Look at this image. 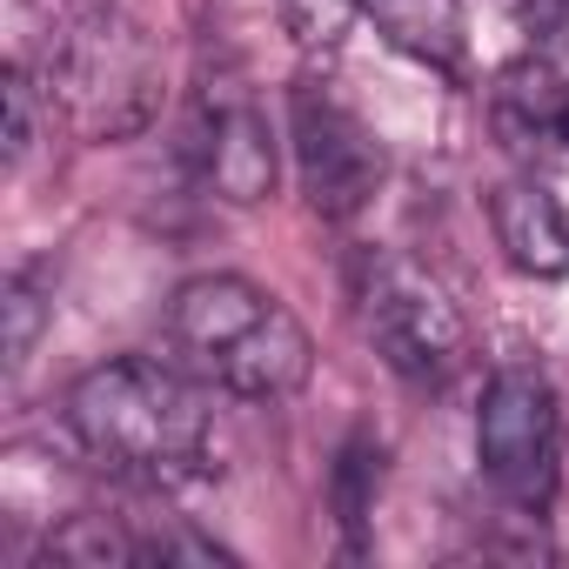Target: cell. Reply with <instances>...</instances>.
Wrapping results in <instances>:
<instances>
[{
  "instance_id": "6da1fadb",
  "label": "cell",
  "mask_w": 569,
  "mask_h": 569,
  "mask_svg": "<svg viewBox=\"0 0 569 569\" xmlns=\"http://www.w3.org/2000/svg\"><path fill=\"white\" fill-rule=\"evenodd\" d=\"M68 429L108 476L134 489H188L208 476V402L154 356L88 369L68 389Z\"/></svg>"
},
{
  "instance_id": "7a4b0ae2",
  "label": "cell",
  "mask_w": 569,
  "mask_h": 569,
  "mask_svg": "<svg viewBox=\"0 0 569 569\" xmlns=\"http://www.w3.org/2000/svg\"><path fill=\"white\" fill-rule=\"evenodd\" d=\"M168 342L214 389L241 402H281L316 376V342L296 309H281L248 274H194L168 302Z\"/></svg>"
},
{
  "instance_id": "3957f363",
  "label": "cell",
  "mask_w": 569,
  "mask_h": 569,
  "mask_svg": "<svg viewBox=\"0 0 569 569\" xmlns=\"http://www.w3.org/2000/svg\"><path fill=\"white\" fill-rule=\"evenodd\" d=\"M48 108H61L81 141H134L161 114L154 34L114 0L68 14L48 41Z\"/></svg>"
},
{
  "instance_id": "277c9868",
  "label": "cell",
  "mask_w": 569,
  "mask_h": 569,
  "mask_svg": "<svg viewBox=\"0 0 569 569\" xmlns=\"http://www.w3.org/2000/svg\"><path fill=\"white\" fill-rule=\"evenodd\" d=\"M349 302L369 336V349L409 382V389H442L469 362V322L449 302V289L409 261L402 248H356L349 254Z\"/></svg>"
},
{
  "instance_id": "5b68a950",
  "label": "cell",
  "mask_w": 569,
  "mask_h": 569,
  "mask_svg": "<svg viewBox=\"0 0 569 569\" xmlns=\"http://www.w3.org/2000/svg\"><path fill=\"white\" fill-rule=\"evenodd\" d=\"M476 462L489 489L516 509H549L562 469V409L542 369L509 362L482 382L476 402Z\"/></svg>"
},
{
  "instance_id": "8992f818",
  "label": "cell",
  "mask_w": 569,
  "mask_h": 569,
  "mask_svg": "<svg viewBox=\"0 0 569 569\" xmlns=\"http://www.w3.org/2000/svg\"><path fill=\"white\" fill-rule=\"evenodd\" d=\"M289 148H296V174L302 194L322 221H356L376 188H382V148L362 128L356 108H342L329 88L302 81L289 94Z\"/></svg>"
},
{
  "instance_id": "52a82bcc",
  "label": "cell",
  "mask_w": 569,
  "mask_h": 569,
  "mask_svg": "<svg viewBox=\"0 0 569 569\" xmlns=\"http://www.w3.org/2000/svg\"><path fill=\"white\" fill-rule=\"evenodd\" d=\"M188 154H194L208 194H221L234 208H254V201L274 194L281 154H274V128H268V114L254 108L248 88H228V81L201 88L194 121H188Z\"/></svg>"
},
{
  "instance_id": "ba28073f",
  "label": "cell",
  "mask_w": 569,
  "mask_h": 569,
  "mask_svg": "<svg viewBox=\"0 0 569 569\" xmlns=\"http://www.w3.org/2000/svg\"><path fill=\"white\" fill-rule=\"evenodd\" d=\"M489 121L496 141L522 161H569V74L536 54L509 61L489 88Z\"/></svg>"
},
{
  "instance_id": "9c48e42d",
  "label": "cell",
  "mask_w": 569,
  "mask_h": 569,
  "mask_svg": "<svg viewBox=\"0 0 569 569\" xmlns=\"http://www.w3.org/2000/svg\"><path fill=\"white\" fill-rule=\"evenodd\" d=\"M489 228L496 248L509 254V268L536 274V281H562L569 274V214L542 181H502L489 188Z\"/></svg>"
},
{
  "instance_id": "30bf717a",
  "label": "cell",
  "mask_w": 569,
  "mask_h": 569,
  "mask_svg": "<svg viewBox=\"0 0 569 569\" xmlns=\"http://www.w3.org/2000/svg\"><path fill=\"white\" fill-rule=\"evenodd\" d=\"M362 14L376 21V34H382L396 54H409V61L449 74V81L469 68V21H462V0H362Z\"/></svg>"
},
{
  "instance_id": "8fae6325",
  "label": "cell",
  "mask_w": 569,
  "mask_h": 569,
  "mask_svg": "<svg viewBox=\"0 0 569 569\" xmlns=\"http://www.w3.org/2000/svg\"><path fill=\"white\" fill-rule=\"evenodd\" d=\"M54 562H81V569H121V562H148V536H134L121 516L108 509H81L48 536Z\"/></svg>"
},
{
  "instance_id": "7c38bea8",
  "label": "cell",
  "mask_w": 569,
  "mask_h": 569,
  "mask_svg": "<svg viewBox=\"0 0 569 569\" xmlns=\"http://www.w3.org/2000/svg\"><path fill=\"white\" fill-rule=\"evenodd\" d=\"M376 482H382V449L376 436H349V449L336 456V516L349 529V542H362V522L376 509Z\"/></svg>"
},
{
  "instance_id": "4fadbf2b",
  "label": "cell",
  "mask_w": 569,
  "mask_h": 569,
  "mask_svg": "<svg viewBox=\"0 0 569 569\" xmlns=\"http://www.w3.org/2000/svg\"><path fill=\"white\" fill-rule=\"evenodd\" d=\"M48 316H54V302L41 296V274H34V268L8 274V289H0V322H8V369H28V362H34Z\"/></svg>"
},
{
  "instance_id": "5bb4252c",
  "label": "cell",
  "mask_w": 569,
  "mask_h": 569,
  "mask_svg": "<svg viewBox=\"0 0 569 569\" xmlns=\"http://www.w3.org/2000/svg\"><path fill=\"white\" fill-rule=\"evenodd\" d=\"M274 14H281V28L296 34V48H309V54H329L349 28H356V14H362V0H274Z\"/></svg>"
},
{
  "instance_id": "9a60e30c",
  "label": "cell",
  "mask_w": 569,
  "mask_h": 569,
  "mask_svg": "<svg viewBox=\"0 0 569 569\" xmlns=\"http://www.w3.org/2000/svg\"><path fill=\"white\" fill-rule=\"evenodd\" d=\"M41 94L48 88L21 61H8V74H0V101H8V168H21L41 141Z\"/></svg>"
},
{
  "instance_id": "2e32d148",
  "label": "cell",
  "mask_w": 569,
  "mask_h": 569,
  "mask_svg": "<svg viewBox=\"0 0 569 569\" xmlns=\"http://www.w3.org/2000/svg\"><path fill=\"white\" fill-rule=\"evenodd\" d=\"M148 562H234V556L194 529H168V536H148Z\"/></svg>"
},
{
  "instance_id": "e0dca14e",
  "label": "cell",
  "mask_w": 569,
  "mask_h": 569,
  "mask_svg": "<svg viewBox=\"0 0 569 569\" xmlns=\"http://www.w3.org/2000/svg\"><path fill=\"white\" fill-rule=\"evenodd\" d=\"M502 14H509L522 34H536V41H542V34H556V28H562L569 0H502Z\"/></svg>"
}]
</instances>
